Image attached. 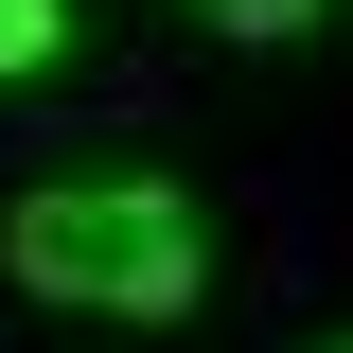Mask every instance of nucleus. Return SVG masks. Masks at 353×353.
Wrapping results in <instances>:
<instances>
[{"label":"nucleus","mask_w":353,"mask_h":353,"mask_svg":"<svg viewBox=\"0 0 353 353\" xmlns=\"http://www.w3.org/2000/svg\"><path fill=\"white\" fill-rule=\"evenodd\" d=\"M0 265H18L36 301H71V318H194L212 230H194L176 176H53V194L0 212Z\"/></svg>","instance_id":"nucleus-1"},{"label":"nucleus","mask_w":353,"mask_h":353,"mask_svg":"<svg viewBox=\"0 0 353 353\" xmlns=\"http://www.w3.org/2000/svg\"><path fill=\"white\" fill-rule=\"evenodd\" d=\"M71 53V0H0V71H53Z\"/></svg>","instance_id":"nucleus-2"},{"label":"nucleus","mask_w":353,"mask_h":353,"mask_svg":"<svg viewBox=\"0 0 353 353\" xmlns=\"http://www.w3.org/2000/svg\"><path fill=\"white\" fill-rule=\"evenodd\" d=\"M212 36H318V0H194Z\"/></svg>","instance_id":"nucleus-3"},{"label":"nucleus","mask_w":353,"mask_h":353,"mask_svg":"<svg viewBox=\"0 0 353 353\" xmlns=\"http://www.w3.org/2000/svg\"><path fill=\"white\" fill-rule=\"evenodd\" d=\"M336 353H353V336H336Z\"/></svg>","instance_id":"nucleus-4"}]
</instances>
